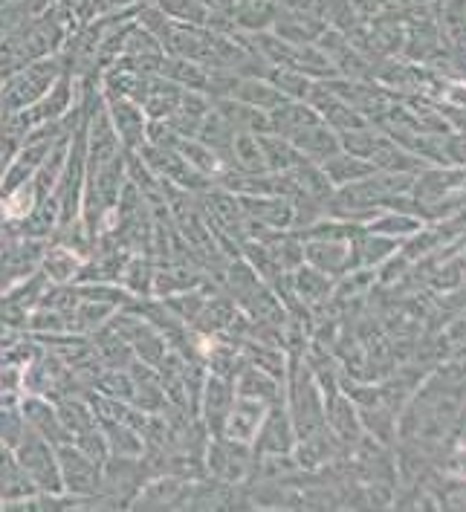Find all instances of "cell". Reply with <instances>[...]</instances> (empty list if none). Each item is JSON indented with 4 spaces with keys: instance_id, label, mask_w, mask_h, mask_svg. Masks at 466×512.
Listing matches in <instances>:
<instances>
[{
    "instance_id": "cell-1",
    "label": "cell",
    "mask_w": 466,
    "mask_h": 512,
    "mask_svg": "<svg viewBox=\"0 0 466 512\" xmlns=\"http://www.w3.org/2000/svg\"><path fill=\"white\" fill-rule=\"evenodd\" d=\"M15 455L21 460L24 472L29 481L35 484L38 492H64V481H61V466H58V452L50 440H44L38 432H27L21 437V443L15 446Z\"/></svg>"
},
{
    "instance_id": "cell-2",
    "label": "cell",
    "mask_w": 466,
    "mask_h": 512,
    "mask_svg": "<svg viewBox=\"0 0 466 512\" xmlns=\"http://www.w3.org/2000/svg\"><path fill=\"white\" fill-rule=\"evenodd\" d=\"M58 76H61L58 64L50 61V64H35L27 73L9 79L0 87V113H18V110L32 108L53 87Z\"/></svg>"
},
{
    "instance_id": "cell-3",
    "label": "cell",
    "mask_w": 466,
    "mask_h": 512,
    "mask_svg": "<svg viewBox=\"0 0 466 512\" xmlns=\"http://www.w3.org/2000/svg\"><path fill=\"white\" fill-rule=\"evenodd\" d=\"M58 452V466H61V481L64 492L82 495V498H96L102 495V463L84 455L79 446L64 443L55 449Z\"/></svg>"
},
{
    "instance_id": "cell-4",
    "label": "cell",
    "mask_w": 466,
    "mask_h": 512,
    "mask_svg": "<svg viewBox=\"0 0 466 512\" xmlns=\"http://www.w3.org/2000/svg\"><path fill=\"white\" fill-rule=\"evenodd\" d=\"M232 403H235V379L206 371V382H203V391H200L197 420H200V426L206 429L209 437H220L223 434Z\"/></svg>"
},
{
    "instance_id": "cell-5",
    "label": "cell",
    "mask_w": 466,
    "mask_h": 512,
    "mask_svg": "<svg viewBox=\"0 0 466 512\" xmlns=\"http://www.w3.org/2000/svg\"><path fill=\"white\" fill-rule=\"evenodd\" d=\"M102 102H105V108H108L113 131L119 136L122 148H125V151H139V148L145 145V128H148L145 110L139 108L134 99L116 96V93H110V90L102 93Z\"/></svg>"
},
{
    "instance_id": "cell-6",
    "label": "cell",
    "mask_w": 466,
    "mask_h": 512,
    "mask_svg": "<svg viewBox=\"0 0 466 512\" xmlns=\"http://www.w3.org/2000/svg\"><path fill=\"white\" fill-rule=\"evenodd\" d=\"M21 411H24V420L32 432H38L44 440H50L55 449L64 446V443H73V437L67 432L61 414H58V405L47 397H38V394H24L21 397Z\"/></svg>"
},
{
    "instance_id": "cell-7",
    "label": "cell",
    "mask_w": 466,
    "mask_h": 512,
    "mask_svg": "<svg viewBox=\"0 0 466 512\" xmlns=\"http://www.w3.org/2000/svg\"><path fill=\"white\" fill-rule=\"evenodd\" d=\"M32 495H38V489L29 481V475L24 472L15 449L0 440V510L6 504L24 501V498H32Z\"/></svg>"
},
{
    "instance_id": "cell-8",
    "label": "cell",
    "mask_w": 466,
    "mask_h": 512,
    "mask_svg": "<svg viewBox=\"0 0 466 512\" xmlns=\"http://www.w3.org/2000/svg\"><path fill=\"white\" fill-rule=\"evenodd\" d=\"M264 411H267L264 403L235 394V403L229 408V417H226V426H223L220 437H229L235 443H247L249 446L261 429V423H264Z\"/></svg>"
},
{
    "instance_id": "cell-9",
    "label": "cell",
    "mask_w": 466,
    "mask_h": 512,
    "mask_svg": "<svg viewBox=\"0 0 466 512\" xmlns=\"http://www.w3.org/2000/svg\"><path fill=\"white\" fill-rule=\"evenodd\" d=\"M87 258L76 255L73 249H67L64 243L50 241L44 255H41V264L38 270L47 275V281L55 284V287H64V284H76L79 275H82V267Z\"/></svg>"
},
{
    "instance_id": "cell-10",
    "label": "cell",
    "mask_w": 466,
    "mask_h": 512,
    "mask_svg": "<svg viewBox=\"0 0 466 512\" xmlns=\"http://www.w3.org/2000/svg\"><path fill=\"white\" fill-rule=\"evenodd\" d=\"M90 342H93V351H96L99 362H102L105 368H122V371H128L131 362L137 359L134 348L125 342V336H122L110 322L102 324L99 330H93V333H90Z\"/></svg>"
},
{
    "instance_id": "cell-11",
    "label": "cell",
    "mask_w": 466,
    "mask_h": 512,
    "mask_svg": "<svg viewBox=\"0 0 466 512\" xmlns=\"http://www.w3.org/2000/svg\"><path fill=\"white\" fill-rule=\"evenodd\" d=\"M209 110H212V99L206 93H200V90H183L180 105L168 116V122H171V128L180 136H197L203 119L209 116Z\"/></svg>"
},
{
    "instance_id": "cell-12",
    "label": "cell",
    "mask_w": 466,
    "mask_h": 512,
    "mask_svg": "<svg viewBox=\"0 0 466 512\" xmlns=\"http://www.w3.org/2000/svg\"><path fill=\"white\" fill-rule=\"evenodd\" d=\"M180 96H183V87L171 79H148L145 90H142V99H139V108L145 110L148 119H168L174 108L180 105Z\"/></svg>"
},
{
    "instance_id": "cell-13",
    "label": "cell",
    "mask_w": 466,
    "mask_h": 512,
    "mask_svg": "<svg viewBox=\"0 0 466 512\" xmlns=\"http://www.w3.org/2000/svg\"><path fill=\"white\" fill-rule=\"evenodd\" d=\"M154 267H157L154 255L137 252V255L128 258L125 270L119 275V284L134 298L154 296Z\"/></svg>"
},
{
    "instance_id": "cell-14",
    "label": "cell",
    "mask_w": 466,
    "mask_h": 512,
    "mask_svg": "<svg viewBox=\"0 0 466 512\" xmlns=\"http://www.w3.org/2000/svg\"><path fill=\"white\" fill-rule=\"evenodd\" d=\"M99 423H102V434H105L110 455H116V458H142L145 455V437L139 429L128 426V423H113V420H99Z\"/></svg>"
},
{
    "instance_id": "cell-15",
    "label": "cell",
    "mask_w": 466,
    "mask_h": 512,
    "mask_svg": "<svg viewBox=\"0 0 466 512\" xmlns=\"http://www.w3.org/2000/svg\"><path fill=\"white\" fill-rule=\"evenodd\" d=\"M229 165L244 171V174H261L267 168V160H264L258 136L247 134V131H235L232 145H229Z\"/></svg>"
},
{
    "instance_id": "cell-16",
    "label": "cell",
    "mask_w": 466,
    "mask_h": 512,
    "mask_svg": "<svg viewBox=\"0 0 466 512\" xmlns=\"http://www.w3.org/2000/svg\"><path fill=\"white\" fill-rule=\"evenodd\" d=\"M232 136H235V128L220 116L218 110H209V116L203 119L200 131H197V139L206 142L212 151H218L223 160L229 162V145H232Z\"/></svg>"
},
{
    "instance_id": "cell-17",
    "label": "cell",
    "mask_w": 466,
    "mask_h": 512,
    "mask_svg": "<svg viewBox=\"0 0 466 512\" xmlns=\"http://www.w3.org/2000/svg\"><path fill=\"white\" fill-rule=\"evenodd\" d=\"M24 432H27V420H24L21 403L0 405V440L15 449L21 443Z\"/></svg>"
},
{
    "instance_id": "cell-18",
    "label": "cell",
    "mask_w": 466,
    "mask_h": 512,
    "mask_svg": "<svg viewBox=\"0 0 466 512\" xmlns=\"http://www.w3.org/2000/svg\"><path fill=\"white\" fill-rule=\"evenodd\" d=\"M0 87H3V81H0Z\"/></svg>"
}]
</instances>
